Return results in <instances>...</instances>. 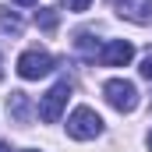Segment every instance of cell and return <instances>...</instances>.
I'll list each match as a JSON object with an SVG mask.
<instances>
[{"mask_svg":"<svg viewBox=\"0 0 152 152\" xmlns=\"http://www.w3.org/2000/svg\"><path fill=\"white\" fill-rule=\"evenodd\" d=\"M103 96H106V103L113 106L117 113H134L138 110V88L127 78H110L103 85Z\"/></svg>","mask_w":152,"mask_h":152,"instance_id":"obj_1","label":"cell"},{"mask_svg":"<svg viewBox=\"0 0 152 152\" xmlns=\"http://www.w3.org/2000/svg\"><path fill=\"white\" fill-rule=\"evenodd\" d=\"M67 134L75 142H88V138L103 134V117L96 113V110H88V106H78L75 113L67 117Z\"/></svg>","mask_w":152,"mask_h":152,"instance_id":"obj_2","label":"cell"},{"mask_svg":"<svg viewBox=\"0 0 152 152\" xmlns=\"http://www.w3.org/2000/svg\"><path fill=\"white\" fill-rule=\"evenodd\" d=\"M67 99H71V81H57V85L42 96V103H39V117H42L46 124H57L60 113H64V106H67Z\"/></svg>","mask_w":152,"mask_h":152,"instance_id":"obj_3","label":"cell"},{"mask_svg":"<svg viewBox=\"0 0 152 152\" xmlns=\"http://www.w3.org/2000/svg\"><path fill=\"white\" fill-rule=\"evenodd\" d=\"M50 71H53V57H50L46 50H25V53L18 57V75L25 78V81L46 78Z\"/></svg>","mask_w":152,"mask_h":152,"instance_id":"obj_4","label":"cell"},{"mask_svg":"<svg viewBox=\"0 0 152 152\" xmlns=\"http://www.w3.org/2000/svg\"><path fill=\"white\" fill-rule=\"evenodd\" d=\"M131 57H134V46L127 42V39H113V42H106L103 50H99V64H106V67H127L131 64Z\"/></svg>","mask_w":152,"mask_h":152,"instance_id":"obj_5","label":"cell"},{"mask_svg":"<svg viewBox=\"0 0 152 152\" xmlns=\"http://www.w3.org/2000/svg\"><path fill=\"white\" fill-rule=\"evenodd\" d=\"M120 18H131L138 25H149L152 21V0H120Z\"/></svg>","mask_w":152,"mask_h":152,"instance_id":"obj_6","label":"cell"},{"mask_svg":"<svg viewBox=\"0 0 152 152\" xmlns=\"http://www.w3.org/2000/svg\"><path fill=\"white\" fill-rule=\"evenodd\" d=\"M28 110H32V106H28V96H25V92H11V99H7V113L14 117L18 124H28Z\"/></svg>","mask_w":152,"mask_h":152,"instance_id":"obj_7","label":"cell"},{"mask_svg":"<svg viewBox=\"0 0 152 152\" xmlns=\"http://www.w3.org/2000/svg\"><path fill=\"white\" fill-rule=\"evenodd\" d=\"M75 50L81 53V57H88V60H96L103 46H99V42H92V32H78V36H75Z\"/></svg>","mask_w":152,"mask_h":152,"instance_id":"obj_8","label":"cell"},{"mask_svg":"<svg viewBox=\"0 0 152 152\" xmlns=\"http://www.w3.org/2000/svg\"><path fill=\"white\" fill-rule=\"evenodd\" d=\"M57 21H60V14H57V11H50V7H39V11H36V25H39V28L53 32V28H57Z\"/></svg>","mask_w":152,"mask_h":152,"instance_id":"obj_9","label":"cell"},{"mask_svg":"<svg viewBox=\"0 0 152 152\" xmlns=\"http://www.w3.org/2000/svg\"><path fill=\"white\" fill-rule=\"evenodd\" d=\"M0 32L4 36H21V21L14 14H0Z\"/></svg>","mask_w":152,"mask_h":152,"instance_id":"obj_10","label":"cell"},{"mask_svg":"<svg viewBox=\"0 0 152 152\" xmlns=\"http://www.w3.org/2000/svg\"><path fill=\"white\" fill-rule=\"evenodd\" d=\"M88 4H92V0H64V7H67V11H75V14L88 11Z\"/></svg>","mask_w":152,"mask_h":152,"instance_id":"obj_11","label":"cell"},{"mask_svg":"<svg viewBox=\"0 0 152 152\" xmlns=\"http://www.w3.org/2000/svg\"><path fill=\"white\" fill-rule=\"evenodd\" d=\"M138 71H142V78H149V81H152V53H149V57H142V67H138Z\"/></svg>","mask_w":152,"mask_h":152,"instance_id":"obj_12","label":"cell"},{"mask_svg":"<svg viewBox=\"0 0 152 152\" xmlns=\"http://www.w3.org/2000/svg\"><path fill=\"white\" fill-rule=\"evenodd\" d=\"M14 4H21V7H28V4H36V0H14Z\"/></svg>","mask_w":152,"mask_h":152,"instance_id":"obj_13","label":"cell"},{"mask_svg":"<svg viewBox=\"0 0 152 152\" xmlns=\"http://www.w3.org/2000/svg\"><path fill=\"white\" fill-rule=\"evenodd\" d=\"M0 152H11V149H7V145H4V142H0Z\"/></svg>","mask_w":152,"mask_h":152,"instance_id":"obj_14","label":"cell"},{"mask_svg":"<svg viewBox=\"0 0 152 152\" xmlns=\"http://www.w3.org/2000/svg\"><path fill=\"white\" fill-rule=\"evenodd\" d=\"M149 149H152V134H149Z\"/></svg>","mask_w":152,"mask_h":152,"instance_id":"obj_15","label":"cell"},{"mask_svg":"<svg viewBox=\"0 0 152 152\" xmlns=\"http://www.w3.org/2000/svg\"><path fill=\"white\" fill-rule=\"evenodd\" d=\"M28 152H39V149H28Z\"/></svg>","mask_w":152,"mask_h":152,"instance_id":"obj_16","label":"cell"},{"mask_svg":"<svg viewBox=\"0 0 152 152\" xmlns=\"http://www.w3.org/2000/svg\"><path fill=\"white\" fill-rule=\"evenodd\" d=\"M0 75H4V67H0Z\"/></svg>","mask_w":152,"mask_h":152,"instance_id":"obj_17","label":"cell"},{"mask_svg":"<svg viewBox=\"0 0 152 152\" xmlns=\"http://www.w3.org/2000/svg\"><path fill=\"white\" fill-rule=\"evenodd\" d=\"M113 4H120V0H113Z\"/></svg>","mask_w":152,"mask_h":152,"instance_id":"obj_18","label":"cell"}]
</instances>
